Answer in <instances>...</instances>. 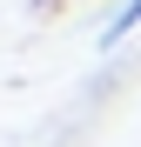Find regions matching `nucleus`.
Here are the masks:
<instances>
[{
  "mask_svg": "<svg viewBox=\"0 0 141 147\" xmlns=\"http://www.w3.org/2000/svg\"><path fill=\"white\" fill-rule=\"evenodd\" d=\"M134 27H141V0H128V7H121V20L108 27V47H114V40H128Z\"/></svg>",
  "mask_w": 141,
  "mask_h": 147,
  "instance_id": "obj_1",
  "label": "nucleus"
},
{
  "mask_svg": "<svg viewBox=\"0 0 141 147\" xmlns=\"http://www.w3.org/2000/svg\"><path fill=\"white\" fill-rule=\"evenodd\" d=\"M61 7H67V0H34V13H40V20H54Z\"/></svg>",
  "mask_w": 141,
  "mask_h": 147,
  "instance_id": "obj_2",
  "label": "nucleus"
}]
</instances>
